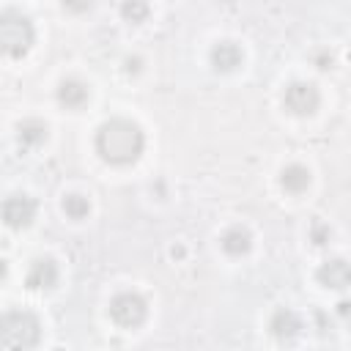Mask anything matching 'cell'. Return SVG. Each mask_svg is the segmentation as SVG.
Masks as SVG:
<instances>
[{"mask_svg": "<svg viewBox=\"0 0 351 351\" xmlns=\"http://www.w3.org/2000/svg\"><path fill=\"white\" fill-rule=\"evenodd\" d=\"M63 211H66V217H71V219H85L88 211H90V203H88V197H82V195H66Z\"/></svg>", "mask_w": 351, "mask_h": 351, "instance_id": "2e32d148", "label": "cell"}, {"mask_svg": "<svg viewBox=\"0 0 351 351\" xmlns=\"http://www.w3.org/2000/svg\"><path fill=\"white\" fill-rule=\"evenodd\" d=\"M145 313H148V304H145V299H143L140 293H134V291H123V293H118V296L110 302V315H112V321H115L118 326H126V329L140 326V324L145 321Z\"/></svg>", "mask_w": 351, "mask_h": 351, "instance_id": "277c9868", "label": "cell"}, {"mask_svg": "<svg viewBox=\"0 0 351 351\" xmlns=\"http://www.w3.org/2000/svg\"><path fill=\"white\" fill-rule=\"evenodd\" d=\"M41 337L38 318L25 310H8L0 324V346L3 348H33Z\"/></svg>", "mask_w": 351, "mask_h": 351, "instance_id": "7a4b0ae2", "label": "cell"}, {"mask_svg": "<svg viewBox=\"0 0 351 351\" xmlns=\"http://www.w3.org/2000/svg\"><path fill=\"white\" fill-rule=\"evenodd\" d=\"M280 184H282L285 192L299 195V192H304V189L310 186V173H307V167H302V165H288V167L280 173Z\"/></svg>", "mask_w": 351, "mask_h": 351, "instance_id": "4fadbf2b", "label": "cell"}, {"mask_svg": "<svg viewBox=\"0 0 351 351\" xmlns=\"http://www.w3.org/2000/svg\"><path fill=\"white\" fill-rule=\"evenodd\" d=\"M58 101L66 107H82L88 101V85L80 80H63L58 85Z\"/></svg>", "mask_w": 351, "mask_h": 351, "instance_id": "7c38bea8", "label": "cell"}, {"mask_svg": "<svg viewBox=\"0 0 351 351\" xmlns=\"http://www.w3.org/2000/svg\"><path fill=\"white\" fill-rule=\"evenodd\" d=\"M58 282V266L49 261V258H38L30 263L27 269V277H25V285L30 291H47Z\"/></svg>", "mask_w": 351, "mask_h": 351, "instance_id": "ba28073f", "label": "cell"}, {"mask_svg": "<svg viewBox=\"0 0 351 351\" xmlns=\"http://www.w3.org/2000/svg\"><path fill=\"white\" fill-rule=\"evenodd\" d=\"M47 140V126L41 123V121H36V118H30V121H22L19 123V143L22 145H41Z\"/></svg>", "mask_w": 351, "mask_h": 351, "instance_id": "5bb4252c", "label": "cell"}, {"mask_svg": "<svg viewBox=\"0 0 351 351\" xmlns=\"http://www.w3.org/2000/svg\"><path fill=\"white\" fill-rule=\"evenodd\" d=\"M326 239H329V228H324V225H313V241L315 244H326Z\"/></svg>", "mask_w": 351, "mask_h": 351, "instance_id": "e0dca14e", "label": "cell"}, {"mask_svg": "<svg viewBox=\"0 0 351 351\" xmlns=\"http://www.w3.org/2000/svg\"><path fill=\"white\" fill-rule=\"evenodd\" d=\"M337 313H340L346 321H351V299H343V302L337 304Z\"/></svg>", "mask_w": 351, "mask_h": 351, "instance_id": "d6986e66", "label": "cell"}, {"mask_svg": "<svg viewBox=\"0 0 351 351\" xmlns=\"http://www.w3.org/2000/svg\"><path fill=\"white\" fill-rule=\"evenodd\" d=\"M269 329H271V335H277V337H296L299 332H302V318L293 313V310H288V307H280V310H274V315H271V321H269Z\"/></svg>", "mask_w": 351, "mask_h": 351, "instance_id": "30bf717a", "label": "cell"}, {"mask_svg": "<svg viewBox=\"0 0 351 351\" xmlns=\"http://www.w3.org/2000/svg\"><path fill=\"white\" fill-rule=\"evenodd\" d=\"M143 148V129L129 118H110L96 132V151L107 165H132Z\"/></svg>", "mask_w": 351, "mask_h": 351, "instance_id": "6da1fadb", "label": "cell"}, {"mask_svg": "<svg viewBox=\"0 0 351 351\" xmlns=\"http://www.w3.org/2000/svg\"><path fill=\"white\" fill-rule=\"evenodd\" d=\"M250 247H252V236H250L247 228L233 225V228H228V230L222 233V250H225L228 255H236V258H239V255H247Z\"/></svg>", "mask_w": 351, "mask_h": 351, "instance_id": "8fae6325", "label": "cell"}, {"mask_svg": "<svg viewBox=\"0 0 351 351\" xmlns=\"http://www.w3.org/2000/svg\"><path fill=\"white\" fill-rule=\"evenodd\" d=\"M282 101H285V110L293 115H313L318 110L321 96H318V88L313 82H291L285 88Z\"/></svg>", "mask_w": 351, "mask_h": 351, "instance_id": "5b68a950", "label": "cell"}, {"mask_svg": "<svg viewBox=\"0 0 351 351\" xmlns=\"http://www.w3.org/2000/svg\"><path fill=\"white\" fill-rule=\"evenodd\" d=\"M148 3L145 0H123L121 3V16L126 19V22H132V25H137V22H143L145 16H148Z\"/></svg>", "mask_w": 351, "mask_h": 351, "instance_id": "9a60e30c", "label": "cell"}, {"mask_svg": "<svg viewBox=\"0 0 351 351\" xmlns=\"http://www.w3.org/2000/svg\"><path fill=\"white\" fill-rule=\"evenodd\" d=\"M90 3H93V0H63V5H66L69 11H77V14H80V11H85Z\"/></svg>", "mask_w": 351, "mask_h": 351, "instance_id": "ac0fdd59", "label": "cell"}, {"mask_svg": "<svg viewBox=\"0 0 351 351\" xmlns=\"http://www.w3.org/2000/svg\"><path fill=\"white\" fill-rule=\"evenodd\" d=\"M3 219L8 228H27L36 219V200L27 195H11L3 203Z\"/></svg>", "mask_w": 351, "mask_h": 351, "instance_id": "8992f818", "label": "cell"}, {"mask_svg": "<svg viewBox=\"0 0 351 351\" xmlns=\"http://www.w3.org/2000/svg\"><path fill=\"white\" fill-rule=\"evenodd\" d=\"M318 282L324 288H332V291H343L351 285V263L340 261V258H332L326 263H321L318 269Z\"/></svg>", "mask_w": 351, "mask_h": 351, "instance_id": "52a82bcc", "label": "cell"}, {"mask_svg": "<svg viewBox=\"0 0 351 351\" xmlns=\"http://www.w3.org/2000/svg\"><path fill=\"white\" fill-rule=\"evenodd\" d=\"M126 71H129V74H137V71H140V58H129V60H126Z\"/></svg>", "mask_w": 351, "mask_h": 351, "instance_id": "ffe728a7", "label": "cell"}, {"mask_svg": "<svg viewBox=\"0 0 351 351\" xmlns=\"http://www.w3.org/2000/svg\"><path fill=\"white\" fill-rule=\"evenodd\" d=\"M0 44L8 58H22L33 47V25L19 11H3L0 16Z\"/></svg>", "mask_w": 351, "mask_h": 351, "instance_id": "3957f363", "label": "cell"}, {"mask_svg": "<svg viewBox=\"0 0 351 351\" xmlns=\"http://www.w3.org/2000/svg\"><path fill=\"white\" fill-rule=\"evenodd\" d=\"M241 60H244V55L233 41H219L211 47V66L217 71H233L241 66Z\"/></svg>", "mask_w": 351, "mask_h": 351, "instance_id": "9c48e42d", "label": "cell"}]
</instances>
